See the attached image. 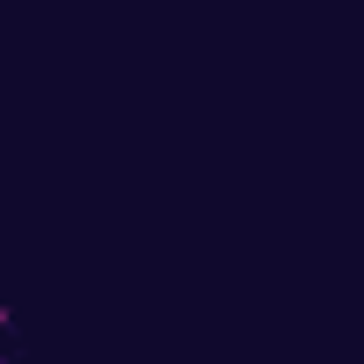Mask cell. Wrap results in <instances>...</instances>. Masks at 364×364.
Segmentation results:
<instances>
[{"mask_svg": "<svg viewBox=\"0 0 364 364\" xmlns=\"http://www.w3.org/2000/svg\"><path fill=\"white\" fill-rule=\"evenodd\" d=\"M0 328H15V314H8V307H0Z\"/></svg>", "mask_w": 364, "mask_h": 364, "instance_id": "cell-1", "label": "cell"}]
</instances>
